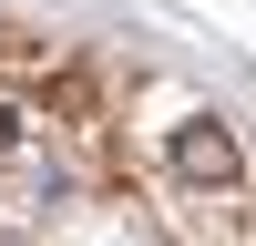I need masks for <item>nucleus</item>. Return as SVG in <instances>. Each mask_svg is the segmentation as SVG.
I'll use <instances>...</instances> for the list:
<instances>
[{"instance_id":"1","label":"nucleus","mask_w":256,"mask_h":246,"mask_svg":"<svg viewBox=\"0 0 256 246\" xmlns=\"http://www.w3.org/2000/svg\"><path fill=\"white\" fill-rule=\"evenodd\" d=\"M174 164L195 184H236V144H226V123H184L174 134Z\"/></svg>"}]
</instances>
